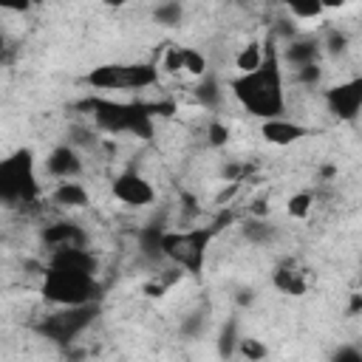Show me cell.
Segmentation results:
<instances>
[{
  "mask_svg": "<svg viewBox=\"0 0 362 362\" xmlns=\"http://www.w3.org/2000/svg\"><path fill=\"white\" fill-rule=\"evenodd\" d=\"M229 88L235 93V99L257 119L269 122V119H283L286 110V96H283V71H280V54L272 45L269 37V51H266V62L255 71V74H240L235 79H229Z\"/></svg>",
  "mask_w": 362,
  "mask_h": 362,
  "instance_id": "1",
  "label": "cell"
},
{
  "mask_svg": "<svg viewBox=\"0 0 362 362\" xmlns=\"http://www.w3.org/2000/svg\"><path fill=\"white\" fill-rule=\"evenodd\" d=\"M76 107L88 110L102 133H110V136L127 133L141 141H150L156 136V119L150 116L147 102H113L105 96H88Z\"/></svg>",
  "mask_w": 362,
  "mask_h": 362,
  "instance_id": "2",
  "label": "cell"
},
{
  "mask_svg": "<svg viewBox=\"0 0 362 362\" xmlns=\"http://www.w3.org/2000/svg\"><path fill=\"white\" fill-rule=\"evenodd\" d=\"M99 283L93 274L85 272H74V269H45V283H42V294L45 300L62 305V308H74V305H90L99 300Z\"/></svg>",
  "mask_w": 362,
  "mask_h": 362,
  "instance_id": "3",
  "label": "cell"
},
{
  "mask_svg": "<svg viewBox=\"0 0 362 362\" xmlns=\"http://www.w3.org/2000/svg\"><path fill=\"white\" fill-rule=\"evenodd\" d=\"M215 229L212 226H195V229H187V232H173V229H164L161 235V255L184 269L187 274H201L204 272V257H206V246L212 240Z\"/></svg>",
  "mask_w": 362,
  "mask_h": 362,
  "instance_id": "4",
  "label": "cell"
},
{
  "mask_svg": "<svg viewBox=\"0 0 362 362\" xmlns=\"http://www.w3.org/2000/svg\"><path fill=\"white\" fill-rule=\"evenodd\" d=\"M40 195V184L34 175L31 150H17L0 164V198L6 204H34Z\"/></svg>",
  "mask_w": 362,
  "mask_h": 362,
  "instance_id": "5",
  "label": "cell"
},
{
  "mask_svg": "<svg viewBox=\"0 0 362 362\" xmlns=\"http://www.w3.org/2000/svg\"><path fill=\"white\" fill-rule=\"evenodd\" d=\"M96 314H99V305H96V303L62 308V311L48 314V317L37 325V331H40L45 339L57 342V345H71V342L96 320Z\"/></svg>",
  "mask_w": 362,
  "mask_h": 362,
  "instance_id": "6",
  "label": "cell"
},
{
  "mask_svg": "<svg viewBox=\"0 0 362 362\" xmlns=\"http://www.w3.org/2000/svg\"><path fill=\"white\" fill-rule=\"evenodd\" d=\"M328 113L339 122H354L362 113V74L325 90Z\"/></svg>",
  "mask_w": 362,
  "mask_h": 362,
  "instance_id": "7",
  "label": "cell"
},
{
  "mask_svg": "<svg viewBox=\"0 0 362 362\" xmlns=\"http://www.w3.org/2000/svg\"><path fill=\"white\" fill-rule=\"evenodd\" d=\"M113 198L127 204V206H147V204H153L156 189L150 187V181L144 175L127 170V173L113 178Z\"/></svg>",
  "mask_w": 362,
  "mask_h": 362,
  "instance_id": "8",
  "label": "cell"
},
{
  "mask_svg": "<svg viewBox=\"0 0 362 362\" xmlns=\"http://www.w3.org/2000/svg\"><path fill=\"white\" fill-rule=\"evenodd\" d=\"M45 170H48V175H54V178L71 181V178H76V175L82 173V158H79V153L74 150V144H59V147H54V150L48 153Z\"/></svg>",
  "mask_w": 362,
  "mask_h": 362,
  "instance_id": "9",
  "label": "cell"
},
{
  "mask_svg": "<svg viewBox=\"0 0 362 362\" xmlns=\"http://www.w3.org/2000/svg\"><path fill=\"white\" fill-rule=\"evenodd\" d=\"M42 240H45V246H51L54 252H57V249H68V246L85 249V232H82L74 221H57V223L45 226V229H42Z\"/></svg>",
  "mask_w": 362,
  "mask_h": 362,
  "instance_id": "10",
  "label": "cell"
},
{
  "mask_svg": "<svg viewBox=\"0 0 362 362\" xmlns=\"http://www.w3.org/2000/svg\"><path fill=\"white\" fill-rule=\"evenodd\" d=\"M260 133L269 144H277V147H286V144H294L300 141L303 136H308V130L297 122H288V119H269L260 124Z\"/></svg>",
  "mask_w": 362,
  "mask_h": 362,
  "instance_id": "11",
  "label": "cell"
},
{
  "mask_svg": "<svg viewBox=\"0 0 362 362\" xmlns=\"http://www.w3.org/2000/svg\"><path fill=\"white\" fill-rule=\"evenodd\" d=\"M320 51H322V42H317V40H291L283 51V62L288 68L300 71L305 65H317Z\"/></svg>",
  "mask_w": 362,
  "mask_h": 362,
  "instance_id": "12",
  "label": "cell"
},
{
  "mask_svg": "<svg viewBox=\"0 0 362 362\" xmlns=\"http://www.w3.org/2000/svg\"><path fill=\"white\" fill-rule=\"evenodd\" d=\"M51 269H74V272H85V274H93V257L88 249H79V246H68V249H57L51 255Z\"/></svg>",
  "mask_w": 362,
  "mask_h": 362,
  "instance_id": "13",
  "label": "cell"
},
{
  "mask_svg": "<svg viewBox=\"0 0 362 362\" xmlns=\"http://www.w3.org/2000/svg\"><path fill=\"white\" fill-rule=\"evenodd\" d=\"M158 82V68L156 62H130L122 65V88L127 90H141Z\"/></svg>",
  "mask_w": 362,
  "mask_h": 362,
  "instance_id": "14",
  "label": "cell"
},
{
  "mask_svg": "<svg viewBox=\"0 0 362 362\" xmlns=\"http://www.w3.org/2000/svg\"><path fill=\"white\" fill-rule=\"evenodd\" d=\"M51 201L62 209H82L88 206V189L76 181H59L57 189L51 192Z\"/></svg>",
  "mask_w": 362,
  "mask_h": 362,
  "instance_id": "15",
  "label": "cell"
},
{
  "mask_svg": "<svg viewBox=\"0 0 362 362\" xmlns=\"http://www.w3.org/2000/svg\"><path fill=\"white\" fill-rule=\"evenodd\" d=\"M85 82L96 90H122V65H116V62L99 65L85 76Z\"/></svg>",
  "mask_w": 362,
  "mask_h": 362,
  "instance_id": "16",
  "label": "cell"
},
{
  "mask_svg": "<svg viewBox=\"0 0 362 362\" xmlns=\"http://www.w3.org/2000/svg\"><path fill=\"white\" fill-rule=\"evenodd\" d=\"M272 283L283 294H291V297H303L305 294V280L294 269H288V266H277L274 274H272Z\"/></svg>",
  "mask_w": 362,
  "mask_h": 362,
  "instance_id": "17",
  "label": "cell"
},
{
  "mask_svg": "<svg viewBox=\"0 0 362 362\" xmlns=\"http://www.w3.org/2000/svg\"><path fill=\"white\" fill-rule=\"evenodd\" d=\"M263 62H266V54H263L260 42H249V45H243V48L238 51V57H235V68H238L240 74H255Z\"/></svg>",
  "mask_w": 362,
  "mask_h": 362,
  "instance_id": "18",
  "label": "cell"
},
{
  "mask_svg": "<svg viewBox=\"0 0 362 362\" xmlns=\"http://www.w3.org/2000/svg\"><path fill=\"white\" fill-rule=\"evenodd\" d=\"M238 342H240V337H238V320H226L223 328H221V334H218V356L221 359H232L238 354Z\"/></svg>",
  "mask_w": 362,
  "mask_h": 362,
  "instance_id": "19",
  "label": "cell"
},
{
  "mask_svg": "<svg viewBox=\"0 0 362 362\" xmlns=\"http://www.w3.org/2000/svg\"><path fill=\"white\" fill-rule=\"evenodd\" d=\"M195 99L204 105V107H218L221 105V85H218V79L215 76H204L198 85H195Z\"/></svg>",
  "mask_w": 362,
  "mask_h": 362,
  "instance_id": "20",
  "label": "cell"
},
{
  "mask_svg": "<svg viewBox=\"0 0 362 362\" xmlns=\"http://www.w3.org/2000/svg\"><path fill=\"white\" fill-rule=\"evenodd\" d=\"M161 235H164L161 226H147V229H141V235H139V246H141L144 257H150V260L164 257V255H161Z\"/></svg>",
  "mask_w": 362,
  "mask_h": 362,
  "instance_id": "21",
  "label": "cell"
},
{
  "mask_svg": "<svg viewBox=\"0 0 362 362\" xmlns=\"http://www.w3.org/2000/svg\"><path fill=\"white\" fill-rule=\"evenodd\" d=\"M153 17H156L158 25L173 28V25H181V20H184V8H181V3H158V6L153 8Z\"/></svg>",
  "mask_w": 362,
  "mask_h": 362,
  "instance_id": "22",
  "label": "cell"
},
{
  "mask_svg": "<svg viewBox=\"0 0 362 362\" xmlns=\"http://www.w3.org/2000/svg\"><path fill=\"white\" fill-rule=\"evenodd\" d=\"M181 62H184V71H187L189 76H198V79L206 76V57H204L201 51L184 45V48H181Z\"/></svg>",
  "mask_w": 362,
  "mask_h": 362,
  "instance_id": "23",
  "label": "cell"
},
{
  "mask_svg": "<svg viewBox=\"0 0 362 362\" xmlns=\"http://www.w3.org/2000/svg\"><path fill=\"white\" fill-rule=\"evenodd\" d=\"M272 235H274V229H272V223H266V221L249 218V221L243 223V238H246L249 243H266V240H272Z\"/></svg>",
  "mask_w": 362,
  "mask_h": 362,
  "instance_id": "24",
  "label": "cell"
},
{
  "mask_svg": "<svg viewBox=\"0 0 362 362\" xmlns=\"http://www.w3.org/2000/svg\"><path fill=\"white\" fill-rule=\"evenodd\" d=\"M311 206H314V195H311V192H294V195L286 201V212H288L291 218H297V221L308 218Z\"/></svg>",
  "mask_w": 362,
  "mask_h": 362,
  "instance_id": "25",
  "label": "cell"
},
{
  "mask_svg": "<svg viewBox=\"0 0 362 362\" xmlns=\"http://www.w3.org/2000/svg\"><path fill=\"white\" fill-rule=\"evenodd\" d=\"M238 354L246 359V362H263L266 359V345L260 342V339H255V337H240V342H238Z\"/></svg>",
  "mask_w": 362,
  "mask_h": 362,
  "instance_id": "26",
  "label": "cell"
},
{
  "mask_svg": "<svg viewBox=\"0 0 362 362\" xmlns=\"http://www.w3.org/2000/svg\"><path fill=\"white\" fill-rule=\"evenodd\" d=\"M288 14L294 17V20H317V17H322L325 14V6L322 3H291L288 6Z\"/></svg>",
  "mask_w": 362,
  "mask_h": 362,
  "instance_id": "27",
  "label": "cell"
},
{
  "mask_svg": "<svg viewBox=\"0 0 362 362\" xmlns=\"http://www.w3.org/2000/svg\"><path fill=\"white\" fill-rule=\"evenodd\" d=\"M322 48H325L331 57L345 54V51H348V34L339 31V28H331V31L325 34V40H322Z\"/></svg>",
  "mask_w": 362,
  "mask_h": 362,
  "instance_id": "28",
  "label": "cell"
},
{
  "mask_svg": "<svg viewBox=\"0 0 362 362\" xmlns=\"http://www.w3.org/2000/svg\"><path fill=\"white\" fill-rule=\"evenodd\" d=\"M156 57H161V68L167 74H178L184 68V62H181V45H164L161 54H156Z\"/></svg>",
  "mask_w": 362,
  "mask_h": 362,
  "instance_id": "29",
  "label": "cell"
},
{
  "mask_svg": "<svg viewBox=\"0 0 362 362\" xmlns=\"http://www.w3.org/2000/svg\"><path fill=\"white\" fill-rule=\"evenodd\" d=\"M206 141H209L212 147H223V144L229 141V127H226L223 122H209V124H206Z\"/></svg>",
  "mask_w": 362,
  "mask_h": 362,
  "instance_id": "30",
  "label": "cell"
},
{
  "mask_svg": "<svg viewBox=\"0 0 362 362\" xmlns=\"http://www.w3.org/2000/svg\"><path fill=\"white\" fill-rule=\"evenodd\" d=\"M204 314L201 311H195V314H189L184 322H181V334H187V337H198L201 331H204Z\"/></svg>",
  "mask_w": 362,
  "mask_h": 362,
  "instance_id": "31",
  "label": "cell"
},
{
  "mask_svg": "<svg viewBox=\"0 0 362 362\" xmlns=\"http://www.w3.org/2000/svg\"><path fill=\"white\" fill-rule=\"evenodd\" d=\"M283 37L286 42H291V40H297V25L291 23V20H277L274 25H272V37Z\"/></svg>",
  "mask_w": 362,
  "mask_h": 362,
  "instance_id": "32",
  "label": "cell"
},
{
  "mask_svg": "<svg viewBox=\"0 0 362 362\" xmlns=\"http://www.w3.org/2000/svg\"><path fill=\"white\" fill-rule=\"evenodd\" d=\"M320 76H322L320 62H317V65H305V68H300V71H297V82H303V85H317V82H320Z\"/></svg>",
  "mask_w": 362,
  "mask_h": 362,
  "instance_id": "33",
  "label": "cell"
},
{
  "mask_svg": "<svg viewBox=\"0 0 362 362\" xmlns=\"http://www.w3.org/2000/svg\"><path fill=\"white\" fill-rule=\"evenodd\" d=\"M147 107H150V116H153V119H156V116H173V113H175V102H173V99L147 102Z\"/></svg>",
  "mask_w": 362,
  "mask_h": 362,
  "instance_id": "34",
  "label": "cell"
},
{
  "mask_svg": "<svg viewBox=\"0 0 362 362\" xmlns=\"http://www.w3.org/2000/svg\"><path fill=\"white\" fill-rule=\"evenodd\" d=\"M331 362H362V351H356L354 345H345L331 356Z\"/></svg>",
  "mask_w": 362,
  "mask_h": 362,
  "instance_id": "35",
  "label": "cell"
},
{
  "mask_svg": "<svg viewBox=\"0 0 362 362\" xmlns=\"http://www.w3.org/2000/svg\"><path fill=\"white\" fill-rule=\"evenodd\" d=\"M167 288H170V286H164L161 280H153V283H144V286H141V291H144L150 300H161Z\"/></svg>",
  "mask_w": 362,
  "mask_h": 362,
  "instance_id": "36",
  "label": "cell"
},
{
  "mask_svg": "<svg viewBox=\"0 0 362 362\" xmlns=\"http://www.w3.org/2000/svg\"><path fill=\"white\" fill-rule=\"evenodd\" d=\"M255 303V288H240L238 291V305H252Z\"/></svg>",
  "mask_w": 362,
  "mask_h": 362,
  "instance_id": "37",
  "label": "cell"
},
{
  "mask_svg": "<svg viewBox=\"0 0 362 362\" xmlns=\"http://www.w3.org/2000/svg\"><path fill=\"white\" fill-rule=\"evenodd\" d=\"M348 311H351V314H359V311H362V294H351Z\"/></svg>",
  "mask_w": 362,
  "mask_h": 362,
  "instance_id": "38",
  "label": "cell"
}]
</instances>
